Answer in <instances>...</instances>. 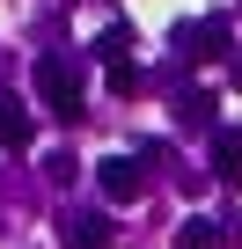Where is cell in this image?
<instances>
[{
  "label": "cell",
  "instance_id": "cell-1",
  "mask_svg": "<svg viewBox=\"0 0 242 249\" xmlns=\"http://www.w3.org/2000/svg\"><path fill=\"white\" fill-rule=\"evenodd\" d=\"M30 88H37V103H44L52 117H66V124L88 117V110H81V66H74L66 52H44V59L30 66Z\"/></svg>",
  "mask_w": 242,
  "mask_h": 249
},
{
  "label": "cell",
  "instance_id": "cell-2",
  "mask_svg": "<svg viewBox=\"0 0 242 249\" xmlns=\"http://www.w3.org/2000/svg\"><path fill=\"white\" fill-rule=\"evenodd\" d=\"M169 44H176V59H227V52H235V22H227V15H198V22H184Z\"/></svg>",
  "mask_w": 242,
  "mask_h": 249
},
{
  "label": "cell",
  "instance_id": "cell-3",
  "mask_svg": "<svg viewBox=\"0 0 242 249\" xmlns=\"http://www.w3.org/2000/svg\"><path fill=\"white\" fill-rule=\"evenodd\" d=\"M95 183H103L110 205H140V198H147V154H110V161L95 169Z\"/></svg>",
  "mask_w": 242,
  "mask_h": 249
},
{
  "label": "cell",
  "instance_id": "cell-4",
  "mask_svg": "<svg viewBox=\"0 0 242 249\" xmlns=\"http://www.w3.org/2000/svg\"><path fill=\"white\" fill-rule=\"evenodd\" d=\"M0 147H8V154H30V147H37V117H30V103L8 95V88H0Z\"/></svg>",
  "mask_w": 242,
  "mask_h": 249
},
{
  "label": "cell",
  "instance_id": "cell-5",
  "mask_svg": "<svg viewBox=\"0 0 242 249\" xmlns=\"http://www.w3.org/2000/svg\"><path fill=\"white\" fill-rule=\"evenodd\" d=\"M235 242V220H205V213H191L184 227H176V249H227Z\"/></svg>",
  "mask_w": 242,
  "mask_h": 249
},
{
  "label": "cell",
  "instance_id": "cell-6",
  "mask_svg": "<svg viewBox=\"0 0 242 249\" xmlns=\"http://www.w3.org/2000/svg\"><path fill=\"white\" fill-rule=\"evenodd\" d=\"M213 176L227 191H242V124H227V132L213 140Z\"/></svg>",
  "mask_w": 242,
  "mask_h": 249
},
{
  "label": "cell",
  "instance_id": "cell-7",
  "mask_svg": "<svg viewBox=\"0 0 242 249\" xmlns=\"http://www.w3.org/2000/svg\"><path fill=\"white\" fill-rule=\"evenodd\" d=\"M66 249H110V220L103 213H74L66 220Z\"/></svg>",
  "mask_w": 242,
  "mask_h": 249
},
{
  "label": "cell",
  "instance_id": "cell-8",
  "mask_svg": "<svg viewBox=\"0 0 242 249\" xmlns=\"http://www.w3.org/2000/svg\"><path fill=\"white\" fill-rule=\"evenodd\" d=\"M103 73H110V88H117V95H140V66H132L125 52H117V59H103Z\"/></svg>",
  "mask_w": 242,
  "mask_h": 249
},
{
  "label": "cell",
  "instance_id": "cell-9",
  "mask_svg": "<svg viewBox=\"0 0 242 249\" xmlns=\"http://www.w3.org/2000/svg\"><path fill=\"white\" fill-rule=\"evenodd\" d=\"M176 117H184V124H213V95H205V88H191V95L176 103Z\"/></svg>",
  "mask_w": 242,
  "mask_h": 249
},
{
  "label": "cell",
  "instance_id": "cell-10",
  "mask_svg": "<svg viewBox=\"0 0 242 249\" xmlns=\"http://www.w3.org/2000/svg\"><path fill=\"white\" fill-rule=\"evenodd\" d=\"M227 81H235V88H242V59H235V73H227Z\"/></svg>",
  "mask_w": 242,
  "mask_h": 249
}]
</instances>
